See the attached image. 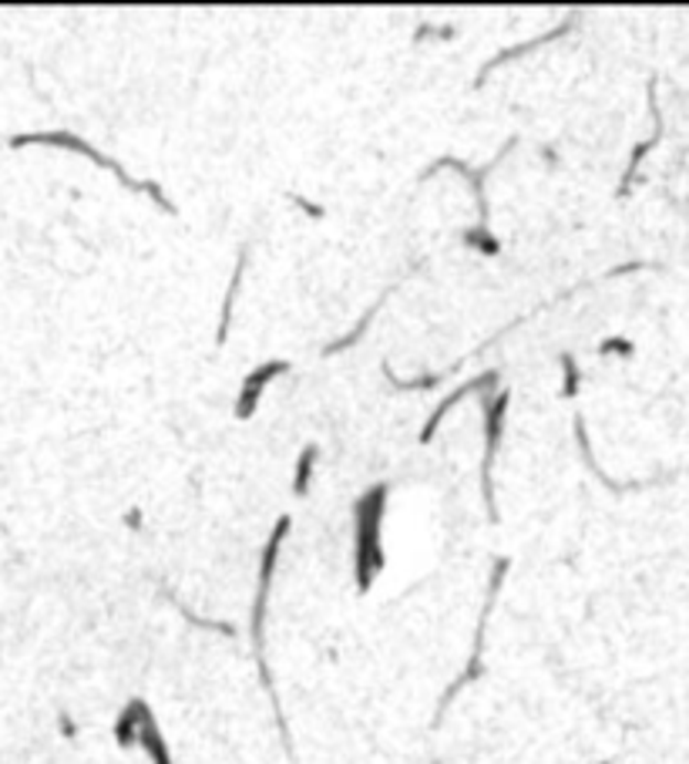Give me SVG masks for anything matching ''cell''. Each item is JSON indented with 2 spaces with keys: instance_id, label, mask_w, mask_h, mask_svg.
<instances>
[{
  "instance_id": "1",
  "label": "cell",
  "mask_w": 689,
  "mask_h": 764,
  "mask_svg": "<svg viewBox=\"0 0 689 764\" xmlns=\"http://www.w3.org/2000/svg\"><path fill=\"white\" fill-rule=\"evenodd\" d=\"M390 485L377 482L354 502V580L357 593H370L374 580L384 572V516Z\"/></svg>"
},
{
  "instance_id": "2",
  "label": "cell",
  "mask_w": 689,
  "mask_h": 764,
  "mask_svg": "<svg viewBox=\"0 0 689 764\" xmlns=\"http://www.w3.org/2000/svg\"><path fill=\"white\" fill-rule=\"evenodd\" d=\"M11 146L14 149H21V146H57V149H72V152H78V155H85V159H91L98 169H108V172H115V179L125 185V189H131V193H146L159 209H165V213H175V206L165 200V193L159 189V182H149V179H131L115 159H108L105 152H98L95 146H88L85 139H78V136H72V132H31V136H14L11 139Z\"/></svg>"
},
{
  "instance_id": "3",
  "label": "cell",
  "mask_w": 689,
  "mask_h": 764,
  "mask_svg": "<svg viewBox=\"0 0 689 764\" xmlns=\"http://www.w3.org/2000/svg\"><path fill=\"white\" fill-rule=\"evenodd\" d=\"M508 155V146L495 155V162L492 165H485V169H471V165H464L461 159H454V155H444V159H438L428 172H424V179L428 175H434L438 169H454V172H461V175H467V182H471V189H474V200H477V226L474 229H467V236H464V243L467 246H474L477 252H485V257H498L502 252V243L498 239H492V233H488V196H485V175L502 162Z\"/></svg>"
},
{
  "instance_id": "4",
  "label": "cell",
  "mask_w": 689,
  "mask_h": 764,
  "mask_svg": "<svg viewBox=\"0 0 689 764\" xmlns=\"http://www.w3.org/2000/svg\"><path fill=\"white\" fill-rule=\"evenodd\" d=\"M508 556H502L498 562H495V569H492V583H488V600H485V610H481V620H477V630H474V644H471V654H467V664H464V670H461V677L444 690V697H441V708H438V721H441V714L448 711V704L451 700L467 687V684H474V680H481V674H485V664H481V654H485V630H488V616H492V610H495V600H498V590H502V583H505V577H508Z\"/></svg>"
},
{
  "instance_id": "5",
  "label": "cell",
  "mask_w": 689,
  "mask_h": 764,
  "mask_svg": "<svg viewBox=\"0 0 689 764\" xmlns=\"http://www.w3.org/2000/svg\"><path fill=\"white\" fill-rule=\"evenodd\" d=\"M508 405H512V391H505V388L485 395V459H481V498H485V508H488V519L492 523H498L492 469H495V455H498V444H502V434H505Z\"/></svg>"
},
{
  "instance_id": "6",
  "label": "cell",
  "mask_w": 689,
  "mask_h": 764,
  "mask_svg": "<svg viewBox=\"0 0 689 764\" xmlns=\"http://www.w3.org/2000/svg\"><path fill=\"white\" fill-rule=\"evenodd\" d=\"M290 367H293V364L280 357V361H266V364H259L256 370H249V374L243 377V388H239V398H236V408H233V415H236L239 421H249V418L256 415V408H259V398H262V391L269 388V380L283 377Z\"/></svg>"
},
{
  "instance_id": "7",
  "label": "cell",
  "mask_w": 689,
  "mask_h": 764,
  "mask_svg": "<svg viewBox=\"0 0 689 764\" xmlns=\"http://www.w3.org/2000/svg\"><path fill=\"white\" fill-rule=\"evenodd\" d=\"M498 377H502L498 370H485V374H477V377H471V380H467V385H461V388H457L454 395H448V398H444V401H441V405L434 408V415H431V418L424 421V428H421L418 441H421V444H428V441H431V438L438 434V428H441L444 415H448V411H451L454 405H461V401H464L467 395H474V391H481V395H492V388L498 385Z\"/></svg>"
},
{
  "instance_id": "8",
  "label": "cell",
  "mask_w": 689,
  "mask_h": 764,
  "mask_svg": "<svg viewBox=\"0 0 689 764\" xmlns=\"http://www.w3.org/2000/svg\"><path fill=\"white\" fill-rule=\"evenodd\" d=\"M149 700H142V697H131L128 704L121 708V714H118V721H115V741H118V747H131V744H138V731H142V721L149 718Z\"/></svg>"
},
{
  "instance_id": "9",
  "label": "cell",
  "mask_w": 689,
  "mask_h": 764,
  "mask_svg": "<svg viewBox=\"0 0 689 764\" xmlns=\"http://www.w3.org/2000/svg\"><path fill=\"white\" fill-rule=\"evenodd\" d=\"M138 747H142V751L149 754L152 764H175V761H172V751H169V744H165V734H162V728H159V721H155L152 711H149V718L142 721V731H138Z\"/></svg>"
},
{
  "instance_id": "10",
  "label": "cell",
  "mask_w": 689,
  "mask_h": 764,
  "mask_svg": "<svg viewBox=\"0 0 689 764\" xmlns=\"http://www.w3.org/2000/svg\"><path fill=\"white\" fill-rule=\"evenodd\" d=\"M569 28H572V21H566V24H559V28H551V31H548V34H541L538 41H525V44H518V47H508V51H502L498 57H492V61H488V65H485V72H481V75H477V82H474V85H481V82H485V78H488V75H492V72H495L498 65H505V61H515V57L528 54L531 47H541V44H548V41H556V37H562V34H566Z\"/></svg>"
},
{
  "instance_id": "11",
  "label": "cell",
  "mask_w": 689,
  "mask_h": 764,
  "mask_svg": "<svg viewBox=\"0 0 689 764\" xmlns=\"http://www.w3.org/2000/svg\"><path fill=\"white\" fill-rule=\"evenodd\" d=\"M243 273H246V249L236 257V267H233V280L226 287V300H223V321H219V334H216V344H226L229 341V324H233V303L239 297V287H243Z\"/></svg>"
},
{
  "instance_id": "12",
  "label": "cell",
  "mask_w": 689,
  "mask_h": 764,
  "mask_svg": "<svg viewBox=\"0 0 689 764\" xmlns=\"http://www.w3.org/2000/svg\"><path fill=\"white\" fill-rule=\"evenodd\" d=\"M316 455H320L316 444H306V449L300 452V459H297V469H293V495H297V498H303V495L310 492V485H313Z\"/></svg>"
},
{
  "instance_id": "13",
  "label": "cell",
  "mask_w": 689,
  "mask_h": 764,
  "mask_svg": "<svg viewBox=\"0 0 689 764\" xmlns=\"http://www.w3.org/2000/svg\"><path fill=\"white\" fill-rule=\"evenodd\" d=\"M387 380L397 388V391H431L441 385V374H418V377H397L390 367H387Z\"/></svg>"
},
{
  "instance_id": "14",
  "label": "cell",
  "mask_w": 689,
  "mask_h": 764,
  "mask_svg": "<svg viewBox=\"0 0 689 764\" xmlns=\"http://www.w3.org/2000/svg\"><path fill=\"white\" fill-rule=\"evenodd\" d=\"M387 293H390V290H387ZM387 293H384V297H380V300H377V303H374V306H370V310L364 313V321H360V324L354 327V334H347V337H343V341H336V344H330V347H326V354H336V351H343V347H354V344H357V341L364 337V331H367V327L374 324V316H377V310H380V303L387 300Z\"/></svg>"
},
{
  "instance_id": "15",
  "label": "cell",
  "mask_w": 689,
  "mask_h": 764,
  "mask_svg": "<svg viewBox=\"0 0 689 764\" xmlns=\"http://www.w3.org/2000/svg\"><path fill=\"white\" fill-rule=\"evenodd\" d=\"M559 364H562V398H575L579 385H582V370H579V364H575L572 354H562Z\"/></svg>"
},
{
  "instance_id": "16",
  "label": "cell",
  "mask_w": 689,
  "mask_h": 764,
  "mask_svg": "<svg viewBox=\"0 0 689 764\" xmlns=\"http://www.w3.org/2000/svg\"><path fill=\"white\" fill-rule=\"evenodd\" d=\"M599 351H602V354H609V351H626V354H629L633 347H629V344H623V337H612V341H609V344H602Z\"/></svg>"
}]
</instances>
